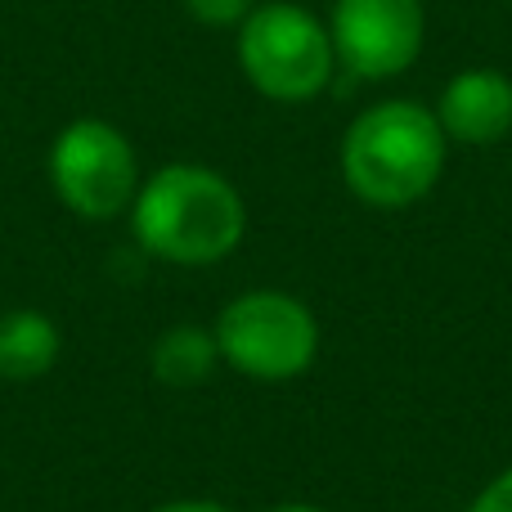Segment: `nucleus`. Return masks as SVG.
<instances>
[{"label":"nucleus","instance_id":"9","mask_svg":"<svg viewBox=\"0 0 512 512\" xmlns=\"http://www.w3.org/2000/svg\"><path fill=\"white\" fill-rule=\"evenodd\" d=\"M216 360H221L216 337L194 324L167 328V333L158 337V346H153V373H158V382H167V387H198V382L212 378Z\"/></svg>","mask_w":512,"mask_h":512},{"label":"nucleus","instance_id":"10","mask_svg":"<svg viewBox=\"0 0 512 512\" xmlns=\"http://www.w3.org/2000/svg\"><path fill=\"white\" fill-rule=\"evenodd\" d=\"M203 27H239L256 9V0H180Z\"/></svg>","mask_w":512,"mask_h":512},{"label":"nucleus","instance_id":"4","mask_svg":"<svg viewBox=\"0 0 512 512\" xmlns=\"http://www.w3.org/2000/svg\"><path fill=\"white\" fill-rule=\"evenodd\" d=\"M221 360L256 382H288L310 369L319 351V324L288 292H243L221 310L212 328Z\"/></svg>","mask_w":512,"mask_h":512},{"label":"nucleus","instance_id":"11","mask_svg":"<svg viewBox=\"0 0 512 512\" xmlns=\"http://www.w3.org/2000/svg\"><path fill=\"white\" fill-rule=\"evenodd\" d=\"M468 512H512V468L499 472V477L490 481V486L481 490L477 499H472Z\"/></svg>","mask_w":512,"mask_h":512},{"label":"nucleus","instance_id":"2","mask_svg":"<svg viewBox=\"0 0 512 512\" xmlns=\"http://www.w3.org/2000/svg\"><path fill=\"white\" fill-rule=\"evenodd\" d=\"M445 171V131L432 108L382 99L364 108L342 140V176L369 207H409L436 189Z\"/></svg>","mask_w":512,"mask_h":512},{"label":"nucleus","instance_id":"1","mask_svg":"<svg viewBox=\"0 0 512 512\" xmlns=\"http://www.w3.org/2000/svg\"><path fill=\"white\" fill-rule=\"evenodd\" d=\"M135 239L171 265H212L239 248L248 230L243 198L221 171L176 162L149 176L135 194Z\"/></svg>","mask_w":512,"mask_h":512},{"label":"nucleus","instance_id":"6","mask_svg":"<svg viewBox=\"0 0 512 512\" xmlns=\"http://www.w3.org/2000/svg\"><path fill=\"white\" fill-rule=\"evenodd\" d=\"M427 14L423 0H333L328 36L355 77H400L423 50Z\"/></svg>","mask_w":512,"mask_h":512},{"label":"nucleus","instance_id":"8","mask_svg":"<svg viewBox=\"0 0 512 512\" xmlns=\"http://www.w3.org/2000/svg\"><path fill=\"white\" fill-rule=\"evenodd\" d=\"M59 360V328L41 310H5L0 315V378L32 382Z\"/></svg>","mask_w":512,"mask_h":512},{"label":"nucleus","instance_id":"7","mask_svg":"<svg viewBox=\"0 0 512 512\" xmlns=\"http://www.w3.org/2000/svg\"><path fill=\"white\" fill-rule=\"evenodd\" d=\"M441 131L459 144H499L512 131V77L495 68H468L445 81L432 108Z\"/></svg>","mask_w":512,"mask_h":512},{"label":"nucleus","instance_id":"3","mask_svg":"<svg viewBox=\"0 0 512 512\" xmlns=\"http://www.w3.org/2000/svg\"><path fill=\"white\" fill-rule=\"evenodd\" d=\"M243 77L274 104H306L328 90L337 50L328 27L292 0H265L239 23Z\"/></svg>","mask_w":512,"mask_h":512},{"label":"nucleus","instance_id":"13","mask_svg":"<svg viewBox=\"0 0 512 512\" xmlns=\"http://www.w3.org/2000/svg\"><path fill=\"white\" fill-rule=\"evenodd\" d=\"M270 512H324V508H315V504H279V508H270Z\"/></svg>","mask_w":512,"mask_h":512},{"label":"nucleus","instance_id":"5","mask_svg":"<svg viewBox=\"0 0 512 512\" xmlns=\"http://www.w3.org/2000/svg\"><path fill=\"white\" fill-rule=\"evenodd\" d=\"M50 180L54 194L86 221H108L140 194V162L117 126L99 117L63 126L50 149Z\"/></svg>","mask_w":512,"mask_h":512},{"label":"nucleus","instance_id":"12","mask_svg":"<svg viewBox=\"0 0 512 512\" xmlns=\"http://www.w3.org/2000/svg\"><path fill=\"white\" fill-rule=\"evenodd\" d=\"M153 512H230V508L207 504V499H180V504H162V508H153Z\"/></svg>","mask_w":512,"mask_h":512}]
</instances>
